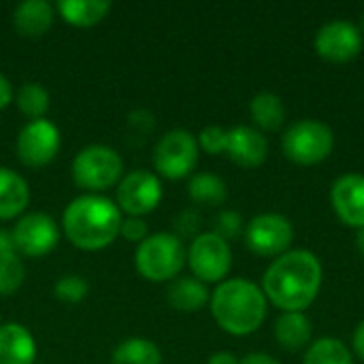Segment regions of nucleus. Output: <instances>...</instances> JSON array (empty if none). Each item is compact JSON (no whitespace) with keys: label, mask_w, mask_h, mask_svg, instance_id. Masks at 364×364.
I'll use <instances>...</instances> for the list:
<instances>
[{"label":"nucleus","mask_w":364,"mask_h":364,"mask_svg":"<svg viewBox=\"0 0 364 364\" xmlns=\"http://www.w3.org/2000/svg\"><path fill=\"white\" fill-rule=\"evenodd\" d=\"M324 282V269L320 258L311 250H288L277 256L262 275V292L267 301L284 311L309 309Z\"/></svg>","instance_id":"1"},{"label":"nucleus","mask_w":364,"mask_h":364,"mask_svg":"<svg viewBox=\"0 0 364 364\" xmlns=\"http://www.w3.org/2000/svg\"><path fill=\"white\" fill-rule=\"evenodd\" d=\"M122 222L124 215L115 200L105 194H81L66 205L62 213V232L75 247L98 252L119 237Z\"/></svg>","instance_id":"2"},{"label":"nucleus","mask_w":364,"mask_h":364,"mask_svg":"<svg viewBox=\"0 0 364 364\" xmlns=\"http://www.w3.org/2000/svg\"><path fill=\"white\" fill-rule=\"evenodd\" d=\"M209 309L224 333L247 337L264 324L269 301L258 284L243 277H230L215 286L209 299Z\"/></svg>","instance_id":"3"},{"label":"nucleus","mask_w":364,"mask_h":364,"mask_svg":"<svg viewBox=\"0 0 364 364\" xmlns=\"http://www.w3.org/2000/svg\"><path fill=\"white\" fill-rule=\"evenodd\" d=\"M188 264V247L173 232H154L136 245L134 267L147 282H173Z\"/></svg>","instance_id":"4"},{"label":"nucleus","mask_w":364,"mask_h":364,"mask_svg":"<svg viewBox=\"0 0 364 364\" xmlns=\"http://www.w3.org/2000/svg\"><path fill=\"white\" fill-rule=\"evenodd\" d=\"M73 181L85 194H102L109 188H117L124 177V160L111 145L90 143L73 158Z\"/></svg>","instance_id":"5"},{"label":"nucleus","mask_w":364,"mask_h":364,"mask_svg":"<svg viewBox=\"0 0 364 364\" xmlns=\"http://www.w3.org/2000/svg\"><path fill=\"white\" fill-rule=\"evenodd\" d=\"M284 156L299 166L322 164L335 149V132L320 119H299L290 124L282 136Z\"/></svg>","instance_id":"6"},{"label":"nucleus","mask_w":364,"mask_h":364,"mask_svg":"<svg viewBox=\"0 0 364 364\" xmlns=\"http://www.w3.org/2000/svg\"><path fill=\"white\" fill-rule=\"evenodd\" d=\"M200 158V147L190 130L175 128L164 132L154 147V168L158 177L164 179H186L192 177Z\"/></svg>","instance_id":"7"},{"label":"nucleus","mask_w":364,"mask_h":364,"mask_svg":"<svg viewBox=\"0 0 364 364\" xmlns=\"http://www.w3.org/2000/svg\"><path fill=\"white\" fill-rule=\"evenodd\" d=\"M188 267L203 284H222L232 269L230 243L215 232H200L188 245Z\"/></svg>","instance_id":"8"},{"label":"nucleus","mask_w":364,"mask_h":364,"mask_svg":"<svg viewBox=\"0 0 364 364\" xmlns=\"http://www.w3.org/2000/svg\"><path fill=\"white\" fill-rule=\"evenodd\" d=\"M245 245L252 254L260 258H277L286 254L294 241V226L282 213H258L254 215L243 230Z\"/></svg>","instance_id":"9"},{"label":"nucleus","mask_w":364,"mask_h":364,"mask_svg":"<svg viewBox=\"0 0 364 364\" xmlns=\"http://www.w3.org/2000/svg\"><path fill=\"white\" fill-rule=\"evenodd\" d=\"M9 235L17 254L28 258H43L58 247L62 230L49 213L30 211L17 218Z\"/></svg>","instance_id":"10"},{"label":"nucleus","mask_w":364,"mask_h":364,"mask_svg":"<svg viewBox=\"0 0 364 364\" xmlns=\"http://www.w3.org/2000/svg\"><path fill=\"white\" fill-rule=\"evenodd\" d=\"M164 196L162 181L147 168L130 171L122 177L115 188V205L130 218H143L158 209Z\"/></svg>","instance_id":"11"},{"label":"nucleus","mask_w":364,"mask_h":364,"mask_svg":"<svg viewBox=\"0 0 364 364\" xmlns=\"http://www.w3.org/2000/svg\"><path fill=\"white\" fill-rule=\"evenodd\" d=\"M62 145V136L58 126L47 119H30L17 134L15 151L23 166L28 168H41L55 160Z\"/></svg>","instance_id":"12"},{"label":"nucleus","mask_w":364,"mask_h":364,"mask_svg":"<svg viewBox=\"0 0 364 364\" xmlns=\"http://www.w3.org/2000/svg\"><path fill=\"white\" fill-rule=\"evenodd\" d=\"M363 45L364 34L360 28L348 19L326 21L314 38L316 53L331 64H348L356 60L363 51Z\"/></svg>","instance_id":"13"},{"label":"nucleus","mask_w":364,"mask_h":364,"mask_svg":"<svg viewBox=\"0 0 364 364\" xmlns=\"http://www.w3.org/2000/svg\"><path fill=\"white\" fill-rule=\"evenodd\" d=\"M331 207L350 228H364V175L346 173L331 188Z\"/></svg>","instance_id":"14"},{"label":"nucleus","mask_w":364,"mask_h":364,"mask_svg":"<svg viewBox=\"0 0 364 364\" xmlns=\"http://www.w3.org/2000/svg\"><path fill=\"white\" fill-rule=\"evenodd\" d=\"M235 164L243 168H258L267 162V136L254 126H232L226 132V151Z\"/></svg>","instance_id":"15"},{"label":"nucleus","mask_w":364,"mask_h":364,"mask_svg":"<svg viewBox=\"0 0 364 364\" xmlns=\"http://www.w3.org/2000/svg\"><path fill=\"white\" fill-rule=\"evenodd\" d=\"M36 352L34 335L23 324H0V364H34Z\"/></svg>","instance_id":"16"},{"label":"nucleus","mask_w":364,"mask_h":364,"mask_svg":"<svg viewBox=\"0 0 364 364\" xmlns=\"http://www.w3.org/2000/svg\"><path fill=\"white\" fill-rule=\"evenodd\" d=\"M273 337L277 346L286 352H301L311 346L314 326L303 311H284L273 326Z\"/></svg>","instance_id":"17"},{"label":"nucleus","mask_w":364,"mask_h":364,"mask_svg":"<svg viewBox=\"0 0 364 364\" xmlns=\"http://www.w3.org/2000/svg\"><path fill=\"white\" fill-rule=\"evenodd\" d=\"M55 17V6L47 0H23L13 9V28L26 38L43 36Z\"/></svg>","instance_id":"18"},{"label":"nucleus","mask_w":364,"mask_h":364,"mask_svg":"<svg viewBox=\"0 0 364 364\" xmlns=\"http://www.w3.org/2000/svg\"><path fill=\"white\" fill-rule=\"evenodd\" d=\"M30 205V186L13 168L0 166V220L21 218Z\"/></svg>","instance_id":"19"},{"label":"nucleus","mask_w":364,"mask_h":364,"mask_svg":"<svg viewBox=\"0 0 364 364\" xmlns=\"http://www.w3.org/2000/svg\"><path fill=\"white\" fill-rule=\"evenodd\" d=\"M209 299H211V292H209L207 284L198 282L192 275L173 279L166 290V303L175 311H183V314L200 311L203 307L209 305Z\"/></svg>","instance_id":"20"},{"label":"nucleus","mask_w":364,"mask_h":364,"mask_svg":"<svg viewBox=\"0 0 364 364\" xmlns=\"http://www.w3.org/2000/svg\"><path fill=\"white\" fill-rule=\"evenodd\" d=\"M111 9L113 4L109 0H60L55 4L60 17L75 28H92L100 23Z\"/></svg>","instance_id":"21"},{"label":"nucleus","mask_w":364,"mask_h":364,"mask_svg":"<svg viewBox=\"0 0 364 364\" xmlns=\"http://www.w3.org/2000/svg\"><path fill=\"white\" fill-rule=\"evenodd\" d=\"M250 115L262 134L277 132L286 124V105L275 92H258L250 100Z\"/></svg>","instance_id":"22"},{"label":"nucleus","mask_w":364,"mask_h":364,"mask_svg":"<svg viewBox=\"0 0 364 364\" xmlns=\"http://www.w3.org/2000/svg\"><path fill=\"white\" fill-rule=\"evenodd\" d=\"M188 196L196 205L220 207L228 198L226 181L215 173H194L188 181Z\"/></svg>","instance_id":"23"},{"label":"nucleus","mask_w":364,"mask_h":364,"mask_svg":"<svg viewBox=\"0 0 364 364\" xmlns=\"http://www.w3.org/2000/svg\"><path fill=\"white\" fill-rule=\"evenodd\" d=\"M113 364H162L160 348L145 337H128L113 348Z\"/></svg>","instance_id":"24"},{"label":"nucleus","mask_w":364,"mask_h":364,"mask_svg":"<svg viewBox=\"0 0 364 364\" xmlns=\"http://www.w3.org/2000/svg\"><path fill=\"white\" fill-rule=\"evenodd\" d=\"M303 364H354V356L341 339L320 337L307 348Z\"/></svg>","instance_id":"25"},{"label":"nucleus","mask_w":364,"mask_h":364,"mask_svg":"<svg viewBox=\"0 0 364 364\" xmlns=\"http://www.w3.org/2000/svg\"><path fill=\"white\" fill-rule=\"evenodd\" d=\"M13 102L17 105V109L30 122V119L45 117V113L49 111V105H51V96H49L45 85H41L36 81H26L15 92V100Z\"/></svg>","instance_id":"26"},{"label":"nucleus","mask_w":364,"mask_h":364,"mask_svg":"<svg viewBox=\"0 0 364 364\" xmlns=\"http://www.w3.org/2000/svg\"><path fill=\"white\" fill-rule=\"evenodd\" d=\"M26 279V267L15 250L0 252V296L15 294Z\"/></svg>","instance_id":"27"},{"label":"nucleus","mask_w":364,"mask_h":364,"mask_svg":"<svg viewBox=\"0 0 364 364\" xmlns=\"http://www.w3.org/2000/svg\"><path fill=\"white\" fill-rule=\"evenodd\" d=\"M90 292V284L87 279H83L81 275H62L55 284H53V294L58 301L66 303V305H75L81 303Z\"/></svg>","instance_id":"28"},{"label":"nucleus","mask_w":364,"mask_h":364,"mask_svg":"<svg viewBox=\"0 0 364 364\" xmlns=\"http://www.w3.org/2000/svg\"><path fill=\"white\" fill-rule=\"evenodd\" d=\"M245 230V222L243 215L235 209H222L215 218H213V230L218 237H222L224 241H232L237 237H241Z\"/></svg>","instance_id":"29"},{"label":"nucleus","mask_w":364,"mask_h":364,"mask_svg":"<svg viewBox=\"0 0 364 364\" xmlns=\"http://www.w3.org/2000/svg\"><path fill=\"white\" fill-rule=\"evenodd\" d=\"M226 132L228 130L222 126H213V124L205 126L196 136L200 151H205L209 156H222L226 151Z\"/></svg>","instance_id":"30"},{"label":"nucleus","mask_w":364,"mask_h":364,"mask_svg":"<svg viewBox=\"0 0 364 364\" xmlns=\"http://www.w3.org/2000/svg\"><path fill=\"white\" fill-rule=\"evenodd\" d=\"M203 228V215L196 209H183L177 218H175V232L181 241L183 239H196L200 235Z\"/></svg>","instance_id":"31"},{"label":"nucleus","mask_w":364,"mask_h":364,"mask_svg":"<svg viewBox=\"0 0 364 364\" xmlns=\"http://www.w3.org/2000/svg\"><path fill=\"white\" fill-rule=\"evenodd\" d=\"M122 239H126L128 243H143L149 237V226L143 218H124L122 228H119Z\"/></svg>","instance_id":"32"},{"label":"nucleus","mask_w":364,"mask_h":364,"mask_svg":"<svg viewBox=\"0 0 364 364\" xmlns=\"http://www.w3.org/2000/svg\"><path fill=\"white\" fill-rule=\"evenodd\" d=\"M128 124H130L136 132L147 134V132H151V130L156 128V115H154L151 111H147V109H134V111H130V115H128Z\"/></svg>","instance_id":"33"},{"label":"nucleus","mask_w":364,"mask_h":364,"mask_svg":"<svg viewBox=\"0 0 364 364\" xmlns=\"http://www.w3.org/2000/svg\"><path fill=\"white\" fill-rule=\"evenodd\" d=\"M15 100V87L13 83L0 73V111H4Z\"/></svg>","instance_id":"34"},{"label":"nucleus","mask_w":364,"mask_h":364,"mask_svg":"<svg viewBox=\"0 0 364 364\" xmlns=\"http://www.w3.org/2000/svg\"><path fill=\"white\" fill-rule=\"evenodd\" d=\"M241 364H282L277 358H273L271 354L264 352H252L245 358H241Z\"/></svg>","instance_id":"35"},{"label":"nucleus","mask_w":364,"mask_h":364,"mask_svg":"<svg viewBox=\"0 0 364 364\" xmlns=\"http://www.w3.org/2000/svg\"><path fill=\"white\" fill-rule=\"evenodd\" d=\"M352 348H354V354L364 363V320L356 326L354 331V337H352Z\"/></svg>","instance_id":"36"},{"label":"nucleus","mask_w":364,"mask_h":364,"mask_svg":"<svg viewBox=\"0 0 364 364\" xmlns=\"http://www.w3.org/2000/svg\"><path fill=\"white\" fill-rule=\"evenodd\" d=\"M207 364H241V360H239L232 352L222 350V352L211 354V356H209V360H207Z\"/></svg>","instance_id":"37"},{"label":"nucleus","mask_w":364,"mask_h":364,"mask_svg":"<svg viewBox=\"0 0 364 364\" xmlns=\"http://www.w3.org/2000/svg\"><path fill=\"white\" fill-rule=\"evenodd\" d=\"M4 250H15V247H13L11 235L6 230H0V252H4Z\"/></svg>","instance_id":"38"},{"label":"nucleus","mask_w":364,"mask_h":364,"mask_svg":"<svg viewBox=\"0 0 364 364\" xmlns=\"http://www.w3.org/2000/svg\"><path fill=\"white\" fill-rule=\"evenodd\" d=\"M356 245H358V252L363 254L364 258V228L363 230H358V235H356Z\"/></svg>","instance_id":"39"},{"label":"nucleus","mask_w":364,"mask_h":364,"mask_svg":"<svg viewBox=\"0 0 364 364\" xmlns=\"http://www.w3.org/2000/svg\"><path fill=\"white\" fill-rule=\"evenodd\" d=\"M358 28H360V32L364 34V11H363V17H360V26H358Z\"/></svg>","instance_id":"40"}]
</instances>
